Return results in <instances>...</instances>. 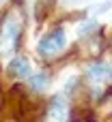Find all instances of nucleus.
<instances>
[{
  "label": "nucleus",
  "instance_id": "20e7f679",
  "mask_svg": "<svg viewBox=\"0 0 112 122\" xmlns=\"http://www.w3.org/2000/svg\"><path fill=\"white\" fill-rule=\"evenodd\" d=\"M9 73H11L13 77H17V79L28 77V73H30V62H28V58H24V56L13 58L11 64H9Z\"/></svg>",
  "mask_w": 112,
  "mask_h": 122
},
{
  "label": "nucleus",
  "instance_id": "f257e3e1",
  "mask_svg": "<svg viewBox=\"0 0 112 122\" xmlns=\"http://www.w3.org/2000/svg\"><path fill=\"white\" fill-rule=\"evenodd\" d=\"M22 36V19L17 13H9L0 26V56L2 58H11L17 49Z\"/></svg>",
  "mask_w": 112,
  "mask_h": 122
},
{
  "label": "nucleus",
  "instance_id": "6e6552de",
  "mask_svg": "<svg viewBox=\"0 0 112 122\" xmlns=\"http://www.w3.org/2000/svg\"><path fill=\"white\" fill-rule=\"evenodd\" d=\"M63 2H65V4H71V2H76V0H63Z\"/></svg>",
  "mask_w": 112,
  "mask_h": 122
},
{
  "label": "nucleus",
  "instance_id": "0eeeda50",
  "mask_svg": "<svg viewBox=\"0 0 112 122\" xmlns=\"http://www.w3.org/2000/svg\"><path fill=\"white\" fill-rule=\"evenodd\" d=\"M95 28H97V21H91V19H86L84 24H80V28H78V32H80L82 36H86V34H88V32H93Z\"/></svg>",
  "mask_w": 112,
  "mask_h": 122
},
{
  "label": "nucleus",
  "instance_id": "7ed1b4c3",
  "mask_svg": "<svg viewBox=\"0 0 112 122\" xmlns=\"http://www.w3.org/2000/svg\"><path fill=\"white\" fill-rule=\"evenodd\" d=\"M47 118L52 122H67L69 120V105L65 101L63 94L54 97L50 101V107H47Z\"/></svg>",
  "mask_w": 112,
  "mask_h": 122
},
{
  "label": "nucleus",
  "instance_id": "f03ea898",
  "mask_svg": "<svg viewBox=\"0 0 112 122\" xmlns=\"http://www.w3.org/2000/svg\"><path fill=\"white\" fill-rule=\"evenodd\" d=\"M65 45H67L65 30H63V28H56V30H52L50 34H45V36L39 41L37 51H39L41 56H52V54H58L60 49H65Z\"/></svg>",
  "mask_w": 112,
  "mask_h": 122
},
{
  "label": "nucleus",
  "instance_id": "423d86ee",
  "mask_svg": "<svg viewBox=\"0 0 112 122\" xmlns=\"http://www.w3.org/2000/svg\"><path fill=\"white\" fill-rule=\"evenodd\" d=\"M47 81H50L47 73L39 71V73H35V75L30 77V88H32L35 92H41V90H45V88H47Z\"/></svg>",
  "mask_w": 112,
  "mask_h": 122
},
{
  "label": "nucleus",
  "instance_id": "39448f33",
  "mask_svg": "<svg viewBox=\"0 0 112 122\" xmlns=\"http://www.w3.org/2000/svg\"><path fill=\"white\" fill-rule=\"evenodd\" d=\"M88 75L93 79H106L112 77V64L108 60H97V62H91L88 64Z\"/></svg>",
  "mask_w": 112,
  "mask_h": 122
}]
</instances>
